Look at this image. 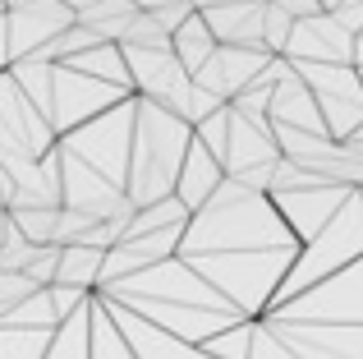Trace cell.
Here are the masks:
<instances>
[{
	"mask_svg": "<svg viewBox=\"0 0 363 359\" xmlns=\"http://www.w3.org/2000/svg\"><path fill=\"white\" fill-rule=\"evenodd\" d=\"M9 221L18 226L28 244H55V216H60V203H23V207H5Z\"/></svg>",
	"mask_w": 363,
	"mask_h": 359,
	"instance_id": "3",
	"label": "cell"
},
{
	"mask_svg": "<svg viewBox=\"0 0 363 359\" xmlns=\"http://www.w3.org/2000/svg\"><path fill=\"white\" fill-rule=\"evenodd\" d=\"M55 263H60V244H33L28 249V263H23V277L33 281V286H51L55 281Z\"/></svg>",
	"mask_w": 363,
	"mask_h": 359,
	"instance_id": "4",
	"label": "cell"
},
{
	"mask_svg": "<svg viewBox=\"0 0 363 359\" xmlns=\"http://www.w3.org/2000/svg\"><path fill=\"white\" fill-rule=\"evenodd\" d=\"M28 290H37V286L23 277V272H5V267H0V318H5L9 309L18 304V299H23Z\"/></svg>",
	"mask_w": 363,
	"mask_h": 359,
	"instance_id": "5",
	"label": "cell"
},
{
	"mask_svg": "<svg viewBox=\"0 0 363 359\" xmlns=\"http://www.w3.org/2000/svg\"><path fill=\"white\" fill-rule=\"evenodd\" d=\"M170 51L179 55V65H184L189 74H194L198 65H203L207 55L216 51V37H212V28H207V18L198 14V9H194V14H189L184 23L175 28V33H170Z\"/></svg>",
	"mask_w": 363,
	"mask_h": 359,
	"instance_id": "1",
	"label": "cell"
},
{
	"mask_svg": "<svg viewBox=\"0 0 363 359\" xmlns=\"http://www.w3.org/2000/svg\"><path fill=\"white\" fill-rule=\"evenodd\" d=\"M101 253L106 249H92V244H60V263H55V281L65 286H97L101 277Z\"/></svg>",
	"mask_w": 363,
	"mask_h": 359,
	"instance_id": "2",
	"label": "cell"
}]
</instances>
